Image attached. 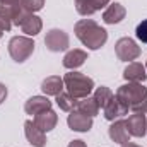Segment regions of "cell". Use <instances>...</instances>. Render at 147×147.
<instances>
[{"mask_svg":"<svg viewBox=\"0 0 147 147\" xmlns=\"http://www.w3.org/2000/svg\"><path fill=\"white\" fill-rule=\"evenodd\" d=\"M75 36L79 38V41L82 45H86L89 50H99L108 41L106 29H103L92 19H80L75 24Z\"/></svg>","mask_w":147,"mask_h":147,"instance_id":"cell-1","label":"cell"},{"mask_svg":"<svg viewBox=\"0 0 147 147\" xmlns=\"http://www.w3.org/2000/svg\"><path fill=\"white\" fill-rule=\"evenodd\" d=\"M63 84H65L69 94L74 96L75 99L87 98L94 89V80L91 77H87V75H84L80 72H75V70H70L69 74H65Z\"/></svg>","mask_w":147,"mask_h":147,"instance_id":"cell-2","label":"cell"},{"mask_svg":"<svg viewBox=\"0 0 147 147\" xmlns=\"http://www.w3.org/2000/svg\"><path fill=\"white\" fill-rule=\"evenodd\" d=\"M34 51V41L28 36H14L9 41V55L14 62H26Z\"/></svg>","mask_w":147,"mask_h":147,"instance_id":"cell-3","label":"cell"},{"mask_svg":"<svg viewBox=\"0 0 147 147\" xmlns=\"http://www.w3.org/2000/svg\"><path fill=\"white\" fill-rule=\"evenodd\" d=\"M115 96H118L121 101L128 105V108H132L134 105L140 103L142 99L147 98V87L142 86V82H128V84L120 86Z\"/></svg>","mask_w":147,"mask_h":147,"instance_id":"cell-4","label":"cell"},{"mask_svg":"<svg viewBox=\"0 0 147 147\" xmlns=\"http://www.w3.org/2000/svg\"><path fill=\"white\" fill-rule=\"evenodd\" d=\"M115 51L121 62H132L140 57V46H137L132 38H120L115 45Z\"/></svg>","mask_w":147,"mask_h":147,"instance_id":"cell-5","label":"cell"},{"mask_svg":"<svg viewBox=\"0 0 147 147\" xmlns=\"http://www.w3.org/2000/svg\"><path fill=\"white\" fill-rule=\"evenodd\" d=\"M45 45L50 51H65L70 45V39H69V34L62 29H50L45 36Z\"/></svg>","mask_w":147,"mask_h":147,"instance_id":"cell-6","label":"cell"},{"mask_svg":"<svg viewBox=\"0 0 147 147\" xmlns=\"http://www.w3.org/2000/svg\"><path fill=\"white\" fill-rule=\"evenodd\" d=\"M130 137H144L147 132V118L142 113H134L125 120Z\"/></svg>","mask_w":147,"mask_h":147,"instance_id":"cell-7","label":"cell"},{"mask_svg":"<svg viewBox=\"0 0 147 147\" xmlns=\"http://www.w3.org/2000/svg\"><path fill=\"white\" fill-rule=\"evenodd\" d=\"M67 123L75 132H89L92 127V116H89L79 110H74L70 111V115L67 118Z\"/></svg>","mask_w":147,"mask_h":147,"instance_id":"cell-8","label":"cell"},{"mask_svg":"<svg viewBox=\"0 0 147 147\" xmlns=\"http://www.w3.org/2000/svg\"><path fill=\"white\" fill-rule=\"evenodd\" d=\"M128 110H130L128 105H127L125 101H121L118 96H113L110 101H108V105L103 108V111H105V118L110 120V121H115V120H118L120 116L127 115Z\"/></svg>","mask_w":147,"mask_h":147,"instance_id":"cell-9","label":"cell"},{"mask_svg":"<svg viewBox=\"0 0 147 147\" xmlns=\"http://www.w3.org/2000/svg\"><path fill=\"white\" fill-rule=\"evenodd\" d=\"M24 134H26V139H28V142L31 146H34V147L46 146V135H45L43 130H39L36 125H34V121L28 120L24 123Z\"/></svg>","mask_w":147,"mask_h":147,"instance_id":"cell-10","label":"cell"},{"mask_svg":"<svg viewBox=\"0 0 147 147\" xmlns=\"http://www.w3.org/2000/svg\"><path fill=\"white\" fill-rule=\"evenodd\" d=\"M46 110H51V101L46 96H33L24 105V111L28 115H33V116H36V115H39V113H43Z\"/></svg>","mask_w":147,"mask_h":147,"instance_id":"cell-11","label":"cell"},{"mask_svg":"<svg viewBox=\"0 0 147 147\" xmlns=\"http://www.w3.org/2000/svg\"><path fill=\"white\" fill-rule=\"evenodd\" d=\"M108 134H110V139L113 142H116V144H121L123 146V144L130 142V134H128L127 125H125L123 120H115L110 125Z\"/></svg>","mask_w":147,"mask_h":147,"instance_id":"cell-12","label":"cell"},{"mask_svg":"<svg viewBox=\"0 0 147 147\" xmlns=\"http://www.w3.org/2000/svg\"><path fill=\"white\" fill-rule=\"evenodd\" d=\"M33 121H34V125H36L39 130L50 132V130H53L57 127L58 116H57V113L53 110H46V111H43V113H39V115H36Z\"/></svg>","mask_w":147,"mask_h":147,"instance_id":"cell-13","label":"cell"},{"mask_svg":"<svg viewBox=\"0 0 147 147\" xmlns=\"http://www.w3.org/2000/svg\"><path fill=\"white\" fill-rule=\"evenodd\" d=\"M63 87H65V84H63V79L60 75H50L41 84V89L46 96H58L63 91Z\"/></svg>","mask_w":147,"mask_h":147,"instance_id":"cell-14","label":"cell"},{"mask_svg":"<svg viewBox=\"0 0 147 147\" xmlns=\"http://www.w3.org/2000/svg\"><path fill=\"white\" fill-rule=\"evenodd\" d=\"M125 14H127L125 7L121 3L115 2V3H111L110 7L103 12V21L106 24H118V22H121L125 19Z\"/></svg>","mask_w":147,"mask_h":147,"instance_id":"cell-15","label":"cell"},{"mask_svg":"<svg viewBox=\"0 0 147 147\" xmlns=\"http://www.w3.org/2000/svg\"><path fill=\"white\" fill-rule=\"evenodd\" d=\"M123 77H125L128 82H144L147 79L146 65H142V63H139V62L128 63V67L123 70Z\"/></svg>","mask_w":147,"mask_h":147,"instance_id":"cell-16","label":"cell"},{"mask_svg":"<svg viewBox=\"0 0 147 147\" xmlns=\"http://www.w3.org/2000/svg\"><path fill=\"white\" fill-rule=\"evenodd\" d=\"M86 60H87V53L84 50H70L63 57V67L69 69V70H75L80 65H84Z\"/></svg>","mask_w":147,"mask_h":147,"instance_id":"cell-17","label":"cell"},{"mask_svg":"<svg viewBox=\"0 0 147 147\" xmlns=\"http://www.w3.org/2000/svg\"><path fill=\"white\" fill-rule=\"evenodd\" d=\"M21 31L24 33V34H28V36H36L38 33L41 31V28H43V22H41V19L34 16V14H28L26 17H24V21L21 22Z\"/></svg>","mask_w":147,"mask_h":147,"instance_id":"cell-18","label":"cell"},{"mask_svg":"<svg viewBox=\"0 0 147 147\" xmlns=\"http://www.w3.org/2000/svg\"><path fill=\"white\" fill-rule=\"evenodd\" d=\"M75 110L82 111V113H86V115H89V116H96L98 113H99V106H98V103H96V99L94 98H84V99H79L77 101V108Z\"/></svg>","mask_w":147,"mask_h":147,"instance_id":"cell-19","label":"cell"},{"mask_svg":"<svg viewBox=\"0 0 147 147\" xmlns=\"http://www.w3.org/2000/svg\"><path fill=\"white\" fill-rule=\"evenodd\" d=\"M57 98V105H58V108L63 111H74L77 108V101L79 99H75L74 96H70L69 92H60L58 96H55Z\"/></svg>","mask_w":147,"mask_h":147,"instance_id":"cell-20","label":"cell"},{"mask_svg":"<svg viewBox=\"0 0 147 147\" xmlns=\"http://www.w3.org/2000/svg\"><path fill=\"white\" fill-rule=\"evenodd\" d=\"M115 94H113V91L108 89V87H105V86H101V87H98L96 89V92H94V99H96V103H98V106L99 108H105L106 105H108V101H110L111 98H113Z\"/></svg>","mask_w":147,"mask_h":147,"instance_id":"cell-21","label":"cell"},{"mask_svg":"<svg viewBox=\"0 0 147 147\" xmlns=\"http://www.w3.org/2000/svg\"><path fill=\"white\" fill-rule=\"evenodd\" d=\"M12 28V10L7 5H0V29L10 31Z\"/></svg>","mask_w":147,"mask_h":147,"instance_id":"cell-22","label":"cell"},{"mask_svg":"<svg viewBox=\"0 0 147 147\" xmlns=\"http://www.w3.org/2000/svg\"><path fill=\"white\" fill-rule=\"evenodd\" d=\"M21 5H22L29 14H33V12H38V10L43 9L45 0H21Z\"/></svg>","mask_w":147,"mask_h":147,"instance_id":"cell-23","label":"cell"},{"mask_svg":"<svg viewBox=\"0 0 147 147\" xmlns=\"http://www.w3.org/2000/svg\"><path fill=\"white\" fill-rule=\"evenodd\" d=\"M75 9L80 16H92L94 14V9L91 7L89 0H75Z\"/></svg>","mask_w":147,"mask_h":147,"instance_id":"cell-24","label":"cell"},{"mask_svg":"<svg viewBox=\"0 0 147 147\" xmlns=\"http://www.w3.org/2000/svg\"><path fill=\"white\" fill-rule=\"evenodd\" d=\"M135 36L139 38L142 43H146L147 45V19L146 21H142V22L137 26V29H135Z\"/></svg>","mask_w":147,"mask_h":147,"instance_id":"cell-25","label":"cell"},{"mask_svg":"<svg viewBox=\"0 0 147 147\" xmlns=\"http://www.w3.org/2000/svg\"><path fill=\"white\" fill-rule=\"evenodd\" d=\"M130 110L134 111V113H142V115H147V98H146V99H142L140 103L134 105Z\"/></svg>","mask_w":147,"mask_h":147,"instance_id":"cell-26","label":"cell"},{"mask_svg":"<svg viewBox=\"0 0 147 147\" xmlns=\"http://www.w3.org/2000/svg\"><path fill=\"white\" fill-rule=\"evenodd\" d=\"M89 3H91V7H92V9H94V12H96V10L103 9L105 5H108V3H110V0H89Z\"/></svg>","mask_w":147,"mask_h":147,"instance_id":"cell-27","label":"cell"},{"mask_svg":"<svg viewBox=\"0 0 147 147\" xmlns=\"http://www.w3.org/2000/svg\"><path fill=\"white\" fill-rule=\"evenodd\" d=\"M5 98H7V87L0 82V105L5 101Z\"/></svg>","mask_w":147,"mask_h":147,"instance_id":"cell-28","label":"cell"},{"mask_svg":"<svg viewBox=\"0 0 147 147\" xmlns=\"http://www.w3.org/2000/svg\"><path fill=\"white\" fill-rule=\"evenodd\" d=\"M21 0H0V5H7V7H12L16 3H19Z\"/></svg>","mask_w":147,"mask_h":147,"instance_id":"cell-29","label":"cell"},{"mask_svg":"<svg viewBox=\"0 0 147 147\" xmlns=\"http://www.w3.org/2000/svg\"><path fill=\"white\" fill-rule=\"evenodd\" d=\"M67 147H87V146L84 144V140H72Z\"/></svg>","mask_w":147,"mask_h":147,"instance_id":"cell-30","label":"cell"},{"mask_svg":"<svg viewBox=\"0 0 147 147\" xmlns=\"http://www.w3.org/2000/svg\"><path fill=\"white\" fill-rule=\"evenodd\" d=\"M121 147H140V146H137V144H132V142H127V144H123Z\"/></svg>","mask_w":147,"mask_h":147,"instance_id":"cell-31","label":"cell"},{"mask_svg":"<svg viewBox=\"0 0 147 147\" xmlns=\"http://www.w3.org/2000/svg\"><path fill=\"white\" fill-rule=\"evenodd\" d=\"M2 34H3V31H2V29H0V38H2Z\"/></svg>","mask_w":147,"mask_h":147,"instance_id":"cell-32","label":"cell"},{"mask_svg":"<svg viewBox=\"0 0 147 147\" xmlns=\"http://www.w3.org/2000/svg\"><path fill=\"white\" fill-rule=\"evenodd\" d=\"M146 70H147V63H146Z\"/></svg>","mask_w":147,"mask_h":147,"instance_id":"cell-33","label":"cell"}]
</instances>
